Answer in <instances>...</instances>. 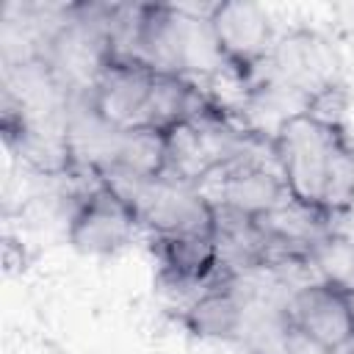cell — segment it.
<instances>
[{
    "mask_svg": "<svg viewBox=\"0 0 354 354\" xmlns=\"http://www.w3.org/2000/svg\"><path fill=\"white\" fill-rule=\"evenodd\" d=\"M348 141L346 127L326 124L307 111H293L279 119L271 133V152L293 202L324 216V188Z\"/></svg>",
    "mask_w": 354,
    "mask_h": 354,
    "instance_id": "6da1fadb",
    "label": "cell"
},
{
    "mask_svg": "<svg viewBox=\"0 0 354 354\" xmlns=\"http://www.w3.org/2000/svg\"><path fill=\"white\" fill-rule=\"evenodd\" d=\"M290 332L324 354H343L354 343V293L335 277L299 285L285 301Z\"/></svg>",
    "mask_w": 354,
    "mask_h": 354,
    "instance_id": "7a4b0ae2",
    "label": "cell"
},
{
    "mask_svg": "<svg viewBox=\"0 0 354 354\" xmlns=\"http://www.w3.org/2000/svg\"><path fill=\"white\" fill-rule=\"evenodd\" d=\"M205 19L221 66L238 80H252L268 64L277 39L271 17L260 3L221 0L205 8Z\"/></svg>",
    "mask_w": 354,
    "mask_h": 354,
    "instance_id": "3957f363",
    "label": "cell"
},
{
    "mask_svg": "<svg viewBox=\"0 0 354 354\" xmlns=\"http://www.w3.org/2000/svg\"><path fill=\"white\" fill-rule=\"evenodd\" d=\"M138 227L141 218L127 191H122L111 177H102L75 202L66 224V238L80 254L108 257L122 252L133 241Z\"/></svg>",
    "mask_w": 354,
    "mask_h": 354,
    "instance_id": "277c9868",
    "label": "cell"
},
{
    "mask_svg": "<svg viewBox=\"0 0 354 354\" xmlns=\"http://www.w3.org/2000/svg\"><path fill=\"white\" fill-rule=\"evenodd\" d=\"M266 69L271 80L279 88L296 94L301 105L307 97H313L324 86L343 80L337 47L321 30H313V28H293L282 33L274 41Z\"/></svg>",
    "mask_w": 354,
    "mask_h": 354,
    "instance_id": "5b68a950",
    "label": "cell"
},
{
    "mask_svg": "<svg viewBox=\"0 0 354 354\" xmlns=\"http://www.w3.org/2000/svg\"><path fill=\"white\" fill-rule=\"evenodd\" d=\"M199 188L218 207V213L246 221L271 213L290 196L279 171H271L246 155H235L221 163L199 183Z\"/></svg>",
    "mask_w": 354,
    "mask_h": 354,
    "instance_id": "8992f818",
    "label": "cell"
},
{
    "mask_svg": "<svg viewBox=\"0 0 354 354\" xmlns=\"http://www.w3.org/2000/svg\"><path fill=\"white\" fill-rule=\"evenodd\" d=\"M155 66L130 50H116L94 80L91 91V113L108 130H122L130 124H141L147 113V102L155 83Z\"/></svg>",
    "mask_w": 354,
    "mask_h": 354,
    "instance_id": "52a82bcc",
    "label": "cell"
},
{
    "mask_svg": "<svg viewBox=\"0 0 354 354\" xmlns=\"http://www.w3.org/2000/svg\"><path fill=\"white\" fill-rule=\"evenodd\" d=\"M149 243L160 266V277L174 288H207L224 274L218 238L152 235Z\"/></svg>",
    "mask_w": 354,
    "mask_h": 354,
    "instance_id": "ba28073f",
    "label": "cell"
},
{
    "mask_svg": "<svg viewBox=\"0 0 354 354\" xmlns=\"http://www.w3.org/2000/svg\"><path fill=\"white\" fill-rule=\"evenodd\" d=\"M111 180L119 177L127 185L155 183L169 174V130L155 124H130L111 130L108 149Z\"/></svg>",
    "mask_w": 354,
    "mask_h": 354,
    "instance_id": "9c48e42d",
    "label": "cell"
},
{
    "mask_svg": "<svg viewBox=\"0 0 354 354\" xmlns=\"http://www.w3.org/2000/svg\"><path fill=\"white\" fill-rule=\"evenodd\" d=\"M183 326L196 340H230L241 343L246 301L235 290V274L224 268V274L199 290V296L183 310Z\"/></svg>",
    "mask_w": 354,
    "mask_h": 354,
    "instance_id": "30bf717a",
    "label": "cell"
},
{
    "mask_svg": "<svg viewBox=\"0 0 354 354\" xmlns=\"http://www.w3.org/2000/svg\"><path fill=\"white\" fill-rule=\"evenodd\" d=\"M3 268L6 274H22L28 268V252L14 235L3 238Z\"/></svg>",
    "mask_w": 354,
    "mask_h": 354,
    "instance_id": "8fae6325",
    "label": "cell"
},
{
    "mask_svg": "<svg viewBox=\"0 0 354 354\" xmlns=\"http://www.w3.org/2000/svg\"><path fill=\"white\" fill-rule=\"evenodd\" d=\"M351 149H354V138H351Z\"/></svg>",
    "mask_w": 354,
    "mask_h": 354,
    "instance_id": "7c38bea8",
    "label": "cell"
},
{
    "mask_svg": "<svg viewBox=\"0 0 354 354\" xmlns=\"http://www.w3.org/2000/svg\"><path fill=\"white\" fill-rule=\"evenodd\" d=\"M351 293H354V282H351Z\"/></svg>",
    "mask_w": 354,
    "mask_h": 354,
    "instance_id": "4fadbf2b",
    "label": "cell"
}]
</instances>
